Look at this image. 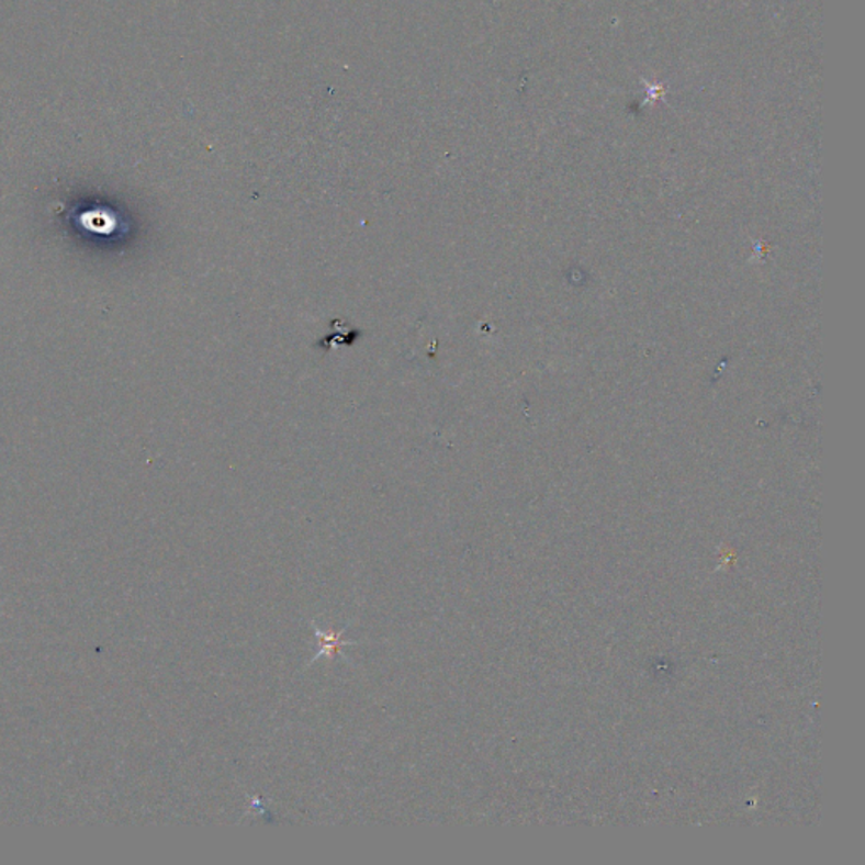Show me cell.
Masks as SVG:
<instances>
[{
	"label": "cell",
	"mask_w": 865,
	"mask_h": 865,
	"mask_svg": "<svg viewBox=\"0 0 865 865\" xmlns=\"http://www.w3.org/2000/svg\"><path fill=\"white\" fill-rule=\"evenodd\" d=\"M2 605L4 604H0V607H2ZM9 641H12V639H0V642H9Z\"/></svg>",
	"instance_id": "1"
}]
</instances>
